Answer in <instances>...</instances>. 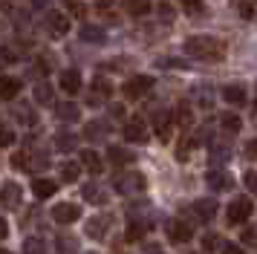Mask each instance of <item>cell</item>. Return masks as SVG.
<instances>
[{"instance_id":"1","label":"cell","mask_w":257,"mask_h":254,"mask_svg":"<svg viewBox=\"0 0 257 254\" xmlns=\"http://www.w3.org/2000/svg\"><path fill=\"white\" fill-rule=\"evenodd\" d=\"M185 52L199 58V61H222L225 46H222V41L211 38V35H197V38H188L185 41Z\"/></svg>"},{"instance_id":"2","label":"cell","mask_w":257,"mask_h":254,"mask_svg":"<svg viewBox=\"0 0 257 254\" xmlns=\"http://www.w3.org/2000/svg\"><path fill=\"white\" fill-rule=\"evenodd\" d=\"M225 217H228V222H231V225H240V222H245V219L251 217V199H248V196L234 199L231 205H228V211H225Z\"/></svg>"},{"instance_id":"3","label":"cell","mask_w":257,"mask_h":254,"mask_svg":"<svg viewBox=\"0 0 257 254\" xmlns=\"http://www.w3.org/2000/svg\"><path fill=\"white\" fill-rule=\"evenodd\" d=\"M153 87V78L151 75H136V78H130L121 90H124V95H127L130 101H136V98H142V95H148Z\"/></svg>"},{"instance_id":"4","label":"cell","mask_w":257,"mask_h":254,"mask_svg":"<svg viewBox=\"0 0 257 254\" xmlns=\"http://www.w3.org/2000/svg\"><path fill=\"white\" fill-rule=\"evenodd\" d=\"M145 176L142 173H124V176H118L116 179V191L118 194H139L145 191Z\"/></svg>"},{"instance_id":"5","label":"cell","mask_w":257,"mask_h":254,"mask_svg":"<svg viewBox=\"0 0 257 254\" xmlns=\"http://www.w3.org/2000/svg\"><path fill=\"white\" fill-rule=\"evenodd\" d=\"M165 231H168V240H171V242H188V240H191V225H188V222H182L179 217L168 219Z\"/></svg>"},{"instance_id":"6","label":"cell","mask_w":257,"mask_h":254,"mask_svg":"<svg viewBox=\"0 0 257 254\" xmlns=\"http://www.w3.org/2000/svg\"><path fill=\"white\" fill-rule=\"evenodd\" d=\"M124 139H127V142H136V145H145V142H148V127H145V121H142V118L127 121V124H124Z\"/></svg>"},{"instance_id":"7","label":"cell","mask_w":257,"mask_h":254,"mask_svg":"<svg viewBox=\"0 0 257 254\" xmlns=\"http://www.w3.org/2000/svg\"><path fill=\"white\" fill-rule=\"evenodd\" d=\"M47 26H49V32L55 35V38H64V35L70 32V18L61 15V12H49L47 15Z\"/></svg>"},{"instance_id":"8","label":"cell","mask_w":257,"mask_h":254,"mask_svg":"<svg viewBox=\"0 0 257 254\" xmlns=\"http://www.w3.org/2000/svg\"><path fill=\"white\" fill-rule=\"evenodd\" d=\"M52 217H55V222H61V225H70V222H75V219L81 217V211H78V205H72V202H61V205L52 211Z\"/></svg>"},{"instance_id":"9","label":"cell","mask_w":257,"mask_h":254,"mask_svg":"<svg viewBox=\"0 0 257 254\" xmlns=\"http://www.w3.org/2000/svg\"><path fill=\"white\" fill-rule=\"evenodd\" d=\"M61 90L67 92V95H75V92L81 90V72L78 69H67L61 75Z\"/></svg>"},{"instance_id":"10","label":"cell","mask_w":257,"mask_h":254,"mask_svg":"<svg viewBox=\"0 0 257 254\" xmlns=\"http://www.w3.org/2000/svg\"><path fill=\"white\" fill-rule=\"evenodd\" d=\"M194 217L197 219H202V222H208L211 217H214V211H217V202L214 199H199V202H194Z\"/></svg>"},{"instance_id":"11","label":"cell","mask_w":257,"mask_h":254,"mask_svg":"<svg viewBox=\"0 0 257 254\" xmlns=\"http://www.w3.org/2000/svg\"><path fill=\"white\" fill-rule=\"evenodd\" d=\"M205 182H208L214 191H228V188H231V176H225V173H220V171H208L205 173Z\"/></svg>"},{"instance_id":"12","label":"cell","mask_w":257,"mask_h":254,"mask_svg":"<svg viewBox=\"0 0 257 254\" xmlns=\"http://www.w3.org/2000/svg\"><path fill=\"white\" fill-rule=\"evenodd\" d=\"M32 191H35L38 199H49V196L58 191V185L52 182V179H35V182H32Z\"/></svg>"},{"instance_id":"13","label":"cell","mask_w":257,"mask_h":254,"mask_svg":"<svg viewBox=\"0 0 257 254\" xmlns=\"http://www.w3.org/2000/svg\"><path fill=\"white\" fill-rule=\"evenodd\" d=\"M81 41H87V44H104V29H101V26L84 23L81 26Z\"/></svg>"},{"instance_id":"14","label":"cell","mask_w":257,"mask_h":254,"mask_svg":"<svg viewBox=\"0 0 257 254\" xmlns=\"http://www.w3.org/2000/svg\"><path fill=\"white\" fill-rule=\"evenodd\" d=\"M18 92H21V81H18V78H9V75H3V81H0V95H3L6 101H12Z\"/></svg>"},{"instance_id":"15","label":"cell","mask_w":257,"mask_h":254,"mask_svg":"<svg viewBox=\"0 0 257 254\" xmlns=\"http://www.w3.org/2000/svg\"><path fill=\"white\" fill-rule=\"evenodd\" d=\"M222 98L228 104H237V107H240V104H245V90L240 84H228V87L222 90Z\"/></svg>"},{"instance_id":"16","label":"cell","mask_w":257,"mask_h":254,"mask_svg":"<svg viewBox=\"0 0 257 254\" xmlns=\"http://www.w3.org/2000/svg\"><path fill=\"white\" fill-rule=\"evenodd\" d=\"M15 205H21V188L6 182L3 185V208H15Z\"/></svg>"},{"instance_id":"17","label":"cell","mask_w":257,"mask_h":254,"mask_svg":"<svg viewBox=\"0 0 257 254\" xmlns=\"http://www.w3.org/2000/svg\"><path fill=\"white\" fill-rule=\"evenodd\" d=\"M171 121H174V118L168 113H156V121H153V124H156V136L162 139V142L171 139Z\"/></svg>"},{"instance_id":"18","label":"cell","mask_w":257,"mask_h":254,"mask_svg":"<svg viewBox=\"0 0 257 254\" xmlns=\"http://www.w3.org/2000/svg\"><path fill=\"white\" fill-rule=\"evenodd\" d=\"M81 165L90 173H101V171H104V165H101V159H98V153H95V150H84V153H81Z\"/></svg>"},{"instance_id":"19","label":"cell","mask_w":257,"mask_h":254,"mask_svg":"<svg viewBox=\"0 0 257 254\" xmlns=\"http://www.w3.org/2000/svg\"><path fill=\"white\" fill-rule=\"evenodd\" d=\"M107 225H110V217H93L90 219V225H87V234L95 237V240H101L104 231H107Z\"/></svg>"},{"instance_id":"20","label":"cell","mask_w":257,"mask_h":254,"mask_svg":"<svg viewBox=\"0 0 257 254\" xmlns=\"http://www.w3.org/2000/svg\"><path fill=\"white\" fill-rule=\"evenodd\" d=\"M107 156H110L113 165H130V162H133V153L124 150V148H110L107 150Z\"/></svg>"},{"instance_id":"21","label":"cell","mask_w":257,"mask_h":254,"mask_svg":"<svg viewBox=\"0 0 257 254\" xmlns=\"http://www.w3.org/2000/svg\"><path fill=\"white\" fill-rule=\"evenodd\" d=\"M124 9L139 18V15H148L151 12V0H124Z\"/></svg>"},{"instance_id":"22","label":"cell","mask_w":257,"mask_h":254,"mask_svg":"<svg viewBox=\"0 0 257 254\" xmlns=\"http://www.w3.org/2000/svg\"><path fill=\"white\" fill-rule=\"evenodd\" d=\"M78 107H75V104H58V118L61 121H75V118H78Z\"/></svg>"},{"instance_id":"23","label":"cell","mask_w":257,"mask_h":254,"mask_svg":"<svg viewBox=\"0 0 257 254\" xmlns=\"http://www.w3.org/2000/svg\"><path fill=\"white\" fill-rule=\"evenodd\" d=\"M78 173H81V168H78L75 162L61 165V179H64V182H75V179H78Z\"/></svg>"},{"instance_id":"24","label":"cell","mask_w":257,"mask_h":254,"mask_svg":"<svg viewBox=\"0 0 257 254\" xmlns=\"http://www.w3.org/2000/svg\"><path fill=\"white\" fill-rule=\"evenodd\" d=\"M84 199H87V202H95V205H101V202L107 199V194L104 191H98L95 185H87V188H84Z\"/></svg>"},{"instance_id":"25","label":"cell","mask_w":257,"mask_h":254,"mask_svg":"<svg viewBox=\"0 0 257 254\" xmlns=\"http://www.w3.org/2000/svg\"><path fill=\"white\" fill-rule=\"evenodd\" d=\"M145 231H148V222H130L124 237H127L130 242H133V240H142V237H145Z\"/></svg>"},{"instance_id":"26","label":"cell","mask_w":257,"mask_h":254,"mask_svg":"<svg viewBox=\"0 0 257 254\" xmlns=\"http://www.w3.org/2000/svg\"><path fill=\"white\" fill-rule=\"evenodd\" d=\"M182 3V9L191 15V18H199L202 12H205V6H202V0H179Z\"/></svg>"},{"instance_id":"27","label":"cell","mask_w":257,"mask_h":254,"mask_svg":"<svg viewBox=\"0 0 257 254\" xmlns=\"http://www.w3.org/2000/svg\"><path fill=\"white\" fill-rule=\"evenodd\" d=\"M93 92H95V101H98V98H104V95H110V92H113V87H110V81H104V78H95V81H93Z\"/></svg>"},{"instance_id":"28","label":"cell","mask_w":257,"mask_h":254,"mask_svg":"<svg viewBox=\"0 0 257 254\" xmlns=\"http://www.w3.org/2000/svg\"><path fill=\"white\" fill-rule=\"evenodd\" d=\"M24 251H26V254H44V240L29 237V240L24 242Z\"/></svg>"},{"instance_id":"29","label":"cell","mask_w":257,"mask_h":254,"mask_svg":"<svg viewBox=\"0 0 257 254\" xmlns=\"http://www.w3.org/2000/svg\"><path fill=\"white\" fill-rule=\"evenodd\" d=\"M55 148H58V150H72V148H75V136H70V133H58Z\"/></svg>"},{"instance_id":"30","label":"cell","mask_w":257,"mask_h":254,"mask_svg":"<svg viewBox=\"0 0 257 254\" xmlns=\"http://www.w3.org/2000/svg\"><path fill=\"white\" fill-rule=\"evenodd\" d=\"M35 98L41 104H49L52 101V90H49V84H38L35 87Z\"/></svg>"},{"instance_id":"31","label":"cell","mask_w":257,"mask_h":254,"mask_svg":"<svg viewBox=\"0 0 257 254\" xmlns=\"http://www.w3.org/2000/svg\"><path fill=\"white\" fill-rule=\"evenodd\" d=\"M222 127H225L228 133H240V118L231 115V113H225V115H222Z\"/></svg>"},{"instance_id":"32","label":"cell","mask_w":257,"mask_h":254,"mask_svg":"<svg viewBox=\"0 0 257 254\" xmlns=\"http://www.w3.org/2000/svg\"><path fill=\"white\" fill-rule=\"evenodd\" d=\"M64 6H67L75 18H84V15H87V6H84V3H78V0H64Z\"/></svg>"},{"instance_id":"33","label":"cell","mask_w":257,"mask_h":254,"mask_svg":"<svg viewBox=\"0 0 257 254\" xmlns=\"http://www.w3.org/2000/svg\"><path fill=\"white\" fill-rule=\"evenodd\" d=\"M197 148V142H194V139H188L185 145H179V150H176V156H179V159H188V156H191V150Z\"/></svg>"},{"instance_id":"34","label":"cell","mask_w":257,"mask_h":254,"mask_svg":"<svg viewBox=\"0 0 257 254\" xmlns=\"http://www.w3.org/2000/svg\"><path fill=\"white\" fill-rule=\"evenodd\" d=\"M217 245H220V237H217V234H208V237H202V248H205V251H214Z\"/></svg>"},{"instance_id":"35","label":"cell","mask_w":257,"mask_h":254,"mask_svg":"<svg viewBox=\"0 0 257 254\" xmlns=\"http://www.w3.org/2000/svg\"><path fill=\"white\" fill-rule=\"evenodd\" d=\"M251 3H254V0H243V3H240V15H243L245 21H251V15H254V6H251Z\"/></svg>"},{"instance_id":"36","label":"cell","mask_w":257,"mask_h":254,"mask_svg":"<svg viewBox=\"0 0 257 254\" xmlns=\"http://www.w3.org/2000/svg\"><path fill=\"white\" fill-rule=\"evenodd\" d=\"M176 121L179 124H191V110L188 107H176Z\"/></svg>"},{"instance_id":"37","label":"cell","mask_w":257,"mask_h":254,"mask_svg":"<svg viewBox=\"0 0 257 254\" xmlns=\"http://www.w3.org/2000/svg\"><path fill=\"white\" fill-rule=\"evenodd\" d=\"M245 188H248V191L257 196V173H251V171L245 173Z\"/></svg>"},{"instance_id":"38","label":"cell","mask_w":257,"mask_h":254,"mask_svg":"<svg viewBox=\"0 0 257 254\" xmlns=\"http://www.w3.org/2000/svg\"><path fill=\"white\" fill-rule=\"evenodd\" d=\"M58 248H61V251H75V248H78V242H75V240H64V237H61Z\"/></svg>"},{"instance_id":"39","label":"cell","mask_w":257,"mask_h":254,"mask_svg":"<svg viewBox=\"0 0 257 254\" xmlns=\"http://www.w3.org/2000/svg\"><path fill=\"white\" fill-rule=\"evenodd\" d=\"M12 142H15V133L9 130V127H6V130H3V148H9Z\"/></svg>"},{"instance_id":"40","label":"cell","mask_w":257,"mask_h":254,"mask_svg":"<svg viewBox=\"0 0 257 254\" xmlns=\"http://www.w3.org/2000/svg\"><path fill=\"white\" fill-rule=\"evenodd\" d=\"M222 254H245V251L240 248V245H225V248H222Z\"/></svg>"},{"instance_id":"41","label":"cell","mask_w":257,"mask_h":254,"mask_svg":"<svg viewBox=\"0 0 257 254\" xmlns=\"http://www.w3.org/2000/svg\"><path fill=\"white\" fill-rule=\"evenodd\" d=\"M243 240L245 242H257V231H243Z\"/></svg>"},{"instance_id":"42","label":"cell","mask_w":257,"mask_h":254,"mask_svg":"<svg viewBox=\"0 0 257 254\" xmlns=\"http://www.w3.org/2000/svg\"><path fill=\"white\" fill-rule=\"evenodd\" d=\"M110 6H113V0H98V9L101 12H110Z\"/></svg>"},{"instance_id":"43","label":"cell","mask_w":257,"mask_h":254,"mask_svg":"<svg viewBox=\"0 0 257 254\" xmlns=\"http://www.w3.org/2000/svg\"><path fill=\"white\" fill-rule=\"evenodd\" d=\"M3 254H12V251H3Z\"/></svg>"}]
</instances>
